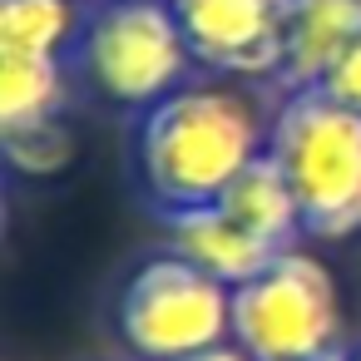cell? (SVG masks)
Returning <instances> with one entry per match:
<instances>
[{
  "mask_svg": "<svg viewBox=\"0 0 361 361\" xmlns=\"http://www.w3.org/2000/svg\"><path fill=\"white\" fill-rule=\"evenodd\" d=\"M272 114L238 80H188L154 109L134 114V178L144 198L169 218L218 203L233 178L267 154Z\"/></svg>",
  "mask_w": 361,
  "mask_h": 361,
  "instance_id": "6da1fadb",
  "label": "cell"
},
{
  "mask_svg": "<svg viewBox=\"0 0 361 361\" xmlns=\"http://www.w3.org/2000/svg\"><path fill=\"white\" fill-rule=\"evenodd\" d=\"M193 50L169 0H90L70 45V75L85 94L144 114L193 80Z\"/></svg>",
  "mask_w": 361,
  "mask_h": 361,
  "instance_id": "7a4b0ae2",
  "label": "cell"
},
{
  "mask_svg": "<svg viewBox=\"0 0 361 361\" xmlns=\"http://www.w3.org/2000/svg\"><path fill=\"white\" fill-rule=\"evenodd\" d=\"M267 154L302 208V233L336 243L361 233V114L322 90H292L272 109Z\"/></svg>",
  "mask_w": 361,
  "mask_h": 361,
  "instance_id": "3957f363",
  "label": "cell"
},
{
  "mask_svg": "<svg viewBox=\"0 0 361 361\" xmlns=\"http://www.w3.org/2000/svg\"><path fill=\"white\" fill-rule=\"evenodd\" d=\"M114 326L139 361H183L233 341V287L178 252H154L124 277Z\"/></svg>",
  "mask_w": 361,
  "mask_h": 361,
  "instance_id": "277c9868",
  "label": "cell"
},
{
  "mask_svg": "<svg viewBox=\"0 0 361 361\" xmlns=\"http://www.w3.org/2000/svg\"><path fill=\"white\" fill-rule=\"evenodd\" d=\"M341 302L322 257L287 247L233 287V341L252 361H317L336 351Z\"/></svg>",
  "mask_w": 361,
  "mask_h": 361,
  "instance_id": "5b68a950",
  "label": "cell"
},
{
  "mask_svg": "<svg viewBox=\"0 0 361 361\" xmlns=\"http://www.w3.org/2000/svg\"><path fill=\"white\" fill-rule=\"evenodd\" d=\"M193 65L218 80H277L292 0H169Z\"/></svg>",
  "mask_w": 361,
  "mask_h": 361,
  "instance_id": "8992f818",
  "label": "cell"
},
{
  "mask_svg": "<svg viewBox=\"0 0 361 361\" xmlns=\"http://www.w3.org/2000/svg\"><path fill=\"white\" fill-rule=\"evenodd\" d=\"M361 40V0H292L287 50H282V94L317 90L326 70Z\"/></svg>",
  "mask_w": 361,
  "mask_h": 361,
  "instance_id": "52a82bcc",
  "label": "cell"
},
{
  "mask_svg": "<svg viewBox=\"0 0 361 361\" xmlns=\"http://www.w3.org/2000/svg\"><path fill=\"white\" fill-rule=\"evenodd\" d=\"M169 252L188 257L193 267H203L208 277L228 282V287H243L252 282L277 252L267 243H257L247 228H238L218 203L208 208H188V213H169Z\"/></svg>",
  "mask_w": 361,
  "mask_h": 361,
  "instance_id": "ba28073f",
  "label": "cell"
},
{
  "mask_svg": "<svg viewBox=\"0 0 361 361\" xmlns=\"http://www.w3.org/2000/svg\"><path fill=\"white\" fill-rule=\"evenodd\" d=\"M218 208L238 228H247L257 243H267L272 252H287V247H297L307 238L302 233V208L292 198V183L282 178V169H277L272 154H262L257 164H247L233 178V188L218 198Z\"/></svg>",
  "mask_w": 361,
  "mask_h": 361,
  "instance_id": "9c48e42d",
  "label": "cell"
},
{
  "mask_svg": "<svg viewBox=\"0 0 361 361\" xmlns=\"http://www.w3.org/2000/svg\"><path fill=\"white\" fill-rule=\"evenodd\" d=\"M70 60L60 55H16L0 50V124L6 134L60 124L70 104Z\"/></svg>",
  "mask_w": 361,
  "mask_h": 361,
  "instance_id": "30bf717a",
  "label": "cell"
},
{
  "mask_svg": "<svg viewBox=\"0 0 361 361\" xmlns=\"http://www.w3.org/2000/svg\"><path fill=\"white\" fill-rule=\"evenodd\" d=\"M80 20L85 11H75V0H0V50L70 60Z\"/></svg>",
  "mask_w": 361,
  "mask_h": 361,
  "instance_id": "8fae6325",
  "label": "cell"
},
{
  "mask_svg": "<svg viewBox=\"0 0 361 361\" xmlns=\"http://www.w3.org/2000/svg\"><path fill=\"white\" fill-rule=\"evenodd\" d=\"M70 129L65 119L60 124H40V129H20V134H6V164L16 173H55L70 164Z\"/></svg>",
  "mask_w": 361,
  "mask_h": 361,
  "instance_id": "7c38bea8",
  "label": "cell"
},
{
  "mask_svg": "<svg viewBox=\"0 0 361 361\" xmlns=\"http://www.w3.org/2000/svg\"><path fill=\"white\" fill-rule=\"evenodd\" d=\"M317 90H322L326 99H336L341 109L361 114V40H356V45H351L331 70H326V80H322Z\"/></svg>",
  "mask_w": 361,
  "mask_h": 361,
  "instance_id": "4fadbf2b",
  "label": "cell"
},
{
  "mask_svg": "<svg viewBox=\"0 0 361 361\" xmlns=\"http://www.w3.org/2000/svg\"><path fill=\"white\" fill-rule=\"evenodd\" d=\"M183 361H252L238 341H223V346H208V351H198V356H183Z\"/></svg>",
  "mask_w": 361,
  "mask_h": 361,
  "instance_id": "5bb4252c",
  "label": "cell"
},
{
  "mask_svg": "<svg viewBox=\"0 0 361 361\" xmlns=\"http://www.w3.org/2000/svg\"><path fill=\"white\" fill-rule=\"evenodd\" d=\"M317 361H346V356H341V351H326V356H317Z\"/></svg>",
  "mask_w": 361,
  "mask_h": 361,
  "instance_id": "9a60e30c",
  "label": "cell"
},
{
  "mask_svg": "<svg viewBox=\"0 0 361 361\" xmlns=\"http://www.w3.org/2000/svg\"><path fill=\"white\" fill-rule=\"evenodd\" d=\"M346 361H361V351H351V356H346Z\"/></svg>",
  "mask_w": 361,
  "mask_h": 361,
  "instance_id": "2e32d148",
  "label": "cell"
}]
</instances>
